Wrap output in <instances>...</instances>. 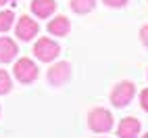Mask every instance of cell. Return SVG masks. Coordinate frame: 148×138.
<instances>
[{"mask_svg": "<svg viewBox=\"0 0 148 138\" xmlns=\"http://www.w3.org/2000/svg\"><path fill=\"white\" fill-rule=\"evenodd\" d=\"M113 115L104 107H94V109L88 113V128L96 134H106L113 130Z\"/></svg>", "mask_w": 148, "mask_h": 138, "instance_id": "1", "label": "cell"}, {"mask_svg": "<svg viewBox=\"0 0 148 138\" xmlns=\"http://www.w3.org/2000/svg\"><path fill=\"white\" fill-rule=\"evenodd\" d=\"M13 73L15 77L21 84H34L38 80V65L32 61L29 57H23V59H17L15 65H13Z\"/></svg>", "mask_w": 148, "mask_h": 138, "instance_id": "2", "label": "cell"}, {"mask_svg": "<svg viewBox=\"0 0 148 138\" xmlns=\"http://www.w3.org/2000/svg\"><path fill=\"white\" fill-rule=\"evenodd\" d=\"M34 55L38 61L42 63H52L54 59L61 55V46H58V42L50 40V38H40L36 44H34Z\"/></svg>", "mask_w": 148, "mask_h": 138, "instance_id": "3", "label": "cell"}, {"mask_svg": "<svg viewBox=\"0 0 148 138\" xmlns=\"http://www.w3.org/2000/svg\"><path fill=\"white\" fill-rule=\"evenodd\" d=\"M134 96H136V84L130 80H121L111 92V103L121 109V107L130 105L134 101Z\"/></svg>", "mask_w": 148, "mask_h": 138, "instance_id": "4", "label": "cell"}, {"mask_svg": "<svg viewBox=\"0 0 148 138\" xmlns=\"http://www.w3.org/2000/svg\"><path fill=\"white\" fill-rule=\"evenodd\" d=\"M38 32H40V25H38L36 19H32L29 15L19 17L17 27H15V34H17V38H19L21 42H29V40H34V38L38 36Z\"/></svg>", "mask_w": 148, "mask_h": 138, "instance_id": "5", "label": "cell"}, {"mask_svg": "<svg viewBox=\"0 0 148 138\" xmlns=\"http://www.w3.org/2000/svg\"><path fill=\"white\" fill-rule=\"evenodd\" d=\"M48 84L50 86H63L71 80V63L67 61H58L48 69Z\"/></svg>", "mask_w": 148, "mask_h": 138, "instance_id": "6", "label": "cell"}, {"mask_svg": "<svg viewBox=\"0 0 148 138\" xmlns=\"http://www.w3.org/2000/svg\"><path fill=\"white\" fill-rule=\"evenodd\" d=\"M140 130H142V126L136 117H123L119 121V128H117V136L119 138H138Z\"/></svg>", "mask_w": 148, "mask_h": 138, "instance_id": "7", "label": "cell"}, {"mask_svg": "<svg viewBox=\"0 0 148 138\" xmlns=\"http://www.w3.org/2000/svg\"><path fill=\"white\" fill-rule=\"evenodd\" d=\"M46 29H48V34H52V36L65 38V36H69V32H71V21H69L65 15H58V17L48 21Z\"/></svg>", "mask_w": 148, "mask_h": 138, "instance_id": "8", "label": "cell"}, {"mask_svg": "<svg viewBox=\"0 0 148 138\" xmlns=\"http://www.w3.org/2000/svg\"><path fill=\"white\" fill-rule=\"evenodd\" d=\"M19 55V46L15 40L2 36L0 38V63H13Z\"/></svg>", "mask_w": 148, "mask_h": 138, "instance_id": "9", "label": "cell"}, {"mask_svg": "<svg viewBox=\"0 0 148 138\" xmlns=\"http://www.w3.org/2000/svg\"><path fill=\"white\" fill-rule=\"evenodd\" d=\"M56 11V2L54 0H32V13L40 19L52 17Z\"/></svg>", "mask_w": 148, "mask_h": 138, "instance_id": "10", "label": "cell"}, {"mask_svg": "<svg viewBox=\"0 0 148 138\" xmlns=\"http://www.w3.org/2000/svg\"><path fill=\"white\" fill-rule=\"evenodd\" d=\"M96 6V0H71V11L77 15H88Z\"/></svg>", "mask_w": 148, "mask_h": 138, "instance_id": "11", "label": "cell"}, {"mask_svg": "<svg viewBox=\"0 0 148 138\" xmlns=\"http://www.w3.org/2000/svg\"><path fill=\"white\" fill-rule=\"evenodd\" d=\"M15 13L13 11H0V32H8L13 27Z\"/></svg>", "mask_w": 148, "mask_h": 138, "instance_id": "12", "label": "cell"}, {"mask_svg": "<svg viewBox=\"0 0 148 138\" xmlns=\"http://www.w3.org/2000/svg\"><path fill=\"white\" fill-rule=\"evenodd\" d=\"M11 88H13V80H11V75H8L4 69H0V96H4L11 92Z\"/></svg>", "mask_w": 148, "mask_h": 138, "instance_id": "13", "label": "cell"}, {"mask_svg": "<svg viewBox=\"0 0 148 138\" xmlns=\"http://www.w3.org/2000/svg\"><path fill=\"white\" fill-rule=\"evenodd\" d=\"M102 2H104L106 6H111V8H123L130 0H102Z\"/></svg>", "mask_w": 148, "mask_h": 138, "instance_id": "14", "label": "cell"}, {"mask_svg": "<svg viewBox=\"0 0 148 138\" xmlns=\"http://www.w3.org/2000/svg\"><path fill=\"white\" fill-rule=\"evenodd\" d=\"M140 107L148 113V88H144V90L140 92Z\"/></svg>", "mask_w": 148, "mask_h": 138, "instance_id": "15", "label": "cell"}, {"mask_svg": "<svg viewBox=\"0 0 148 138\" xmlns=\"http://www.w3.org/2000/svg\"><path fill=\"white\" fill-rule=\"evenodd\" d=\"M140 42L148 48V25H142L140 27Z\"/></svg>", "mask_w": 148, "mask_h": 138, "instance_id": "16", "label": "cell"}, {"mask_svg": "<svg viewBox=\"0 0 148 138\" xmlns=\"http://www.w3.org/2000/svg\"><path fill=\"white\" fill-rule=\"evenodd\" d=\"M4 4H8V0H0V8H2Z\"/></svg>", "mask_w": 148, "mask_h": 138, "instance_id": "17", "label": "cell"}, {"mask_svg": "<svg viewBox=\"0 0 148 138\" xmlns=\"http://www.w3.org/2000/svg\"><path fill=\"white\" fill-rule=\"evenodd\" d=\"M142 138H148V132H146V134H144V136H142Z\"/></svg>", "mask_w": 148, "mask_h": 138, "instance_id": "18", "label": "cell"}, {"mask_svg": "<svg viewBox=\"0 0 148 138\" xmlns=\"http://www.w3.org/2000/svg\"><path fill=\"white\" fill-rule=\"evenodd\" d=\"M100 138H104V136H100Z\"/></svg>", "mask_w": 148, "mask_h": 138, "instance_id": "19", "label": "cell"}]
</instances>
